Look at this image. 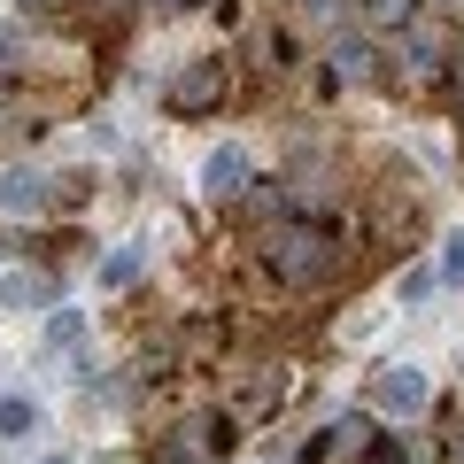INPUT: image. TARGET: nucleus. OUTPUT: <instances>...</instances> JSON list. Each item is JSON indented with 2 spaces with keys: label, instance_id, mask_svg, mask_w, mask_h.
Instances as JSON below:
<instances>
[{
  "label": "nucleus",
  "instance_id": "nucleus-1",
  "mask_svg": "<svg viewBox=\"0 0 464 464\" xmlns=\"http://www.w3.org/2000/svg\"><path fill=\"white\" fill-rule=\"evenodd\" d=\"M256 256H264V271H271L279 286L317 295V286H333V279L348 271V232L333 225V217H302V209H286V217H271V225H264Z\"/></svg>",
  "mask_w": 464,
  "mask_h": 464
},
{
  "label": "nucleus",
  "instance_id": "nucleus-2",
  "mask_svg": "<svg viewBox=\"0 0 464 464\" xmlns=\"http://www.w3.org/2000/svg\"><path fill=\"white\" fill-rule=\"evenodd\" d=\"M232 449H240V418L232 411H194L148 449V464H225Z\"/></svg>",
  "mask_w": 464,
  "mask_h": 464
},
{
  "label": "nucleus",
  "instance_id": "nucleus-3",
  "mask_svg": "<svg viewBox=\"0 0 464 464\" xmlns=\"http://www.w3.org/2000/svg\"><path fill=\"white\" fill-rule=\"evenodd\" d=\"M225 101H232V70L217 63V54L186 63L179 78L163 85V109H170V116H209V109H225Z\"/></svg>",
  "mask_w": 464,
  "mask_h": 464
},
{
  "label": "nucleus",
  "instance_id": "nucleus-4",
  "mask_svg": "<svg viewBox=\"0 0 464 464\" xmlns=\"http://www.w3.org/2000/svg\"><path fill=\"white\" fill-rule=\"evenodd\" d=\"M248 186H256L248 148H217L209 163H201V194H209V201H248Z\"/></svg>",
  "mask_w": 464,
  "mask_h": 464
},
{
  "label": "nucleus",
  "instance_id": "nucleus-5",
  "mask_svg": "<svg viewBox=\"0 0 464 464\" xmlns=\"http://www.w3.org/2000/svg\"><path fill=\"white\" fill-rule=\"evenodd\" d=\"M372 402H380V411H426L433 387H426V372H418V364H387L380 380H372Z\"/></svg>",
  "mask_w": 464,
  "mask_h": 464
},
{
  "label": "nucleus",
  "instance_id": "nucleus-6",
  "mask_svg": "<svg viewBox=\"0 0 464 464\" xmlns=\"http://www.w3.org/2000/svg\"><path fill=\"white\" fill-rule=\"evenodd\" d=\"M54 201V179L39 170H0V217H47Z\"/></svg>",
  "mask_w": 464,
  "mask_h": 464
},
{
  "label": "nucleus",
  "instance_id": "nucleus-7",
  "mask_svg": "<svg viewBox=\"0 0 464 464\" xmlns=\"http://www.w3.org/2000/svg\"><path fill=\"white\" fill-rule=\"evenodd\" d=\"M325 78H333V85H364V78H372V47H364V39L333 47V54H325Z\"/></svg>",
  "mask_w": 464,
  "mask_h": 464
},
{
  "label": "nucleus",
  "instance_id": "nucleus-8",
  "mask_svg": "<svg viewBox=\"0 0 464 464\" xmlns=\"http://www.w3.org/2000/svg\"><path fill=\"white\" fill-rule=\"evenodd\" d=\"M325 433H333V449H341V457H364V449H372V433H380V426H372L364 411H348L341 426H325Z\"/></svg>",
  "mask_w": 464,
  "mask_h": 464
},
{
  "label": "nucleus",
  "instance_id": "nucleus-9",
  "mask_svg": "<svg viewBox=\"0 0 464 464\" xmlns=\"http://www.w3.org/2000/svg\"><path fill=\"white\" fill-rule=\"evenodd\" d=\"M24 433H39V411L24 395H0V441H24Z\"/></svg>",
  "mask_w": 464,
  "mask_h": 464
},
{
  "label": "nucleus",
  "instance_id": "nucleus-10",
  "mask_svg": "<svg viewBox=\"0 0 464 464\" xmlns=\"http://www.w3.org/2000/svg\"><path fill=\"white\" fill-rule=\"evenodd\" d=\"M140 264H148L140 248H116L109 264H101V286H132V279H140Z\"/></svg>",
  "mask_w": 464,
  "mask_h": 464
},
{
  "label": "nucleus",
  "instance_id": "nucleus-11",
  "mask_svg": "<svg viewBox=\"0 0 464 464\" xmlns=\"http://www.w3.org/2000/svg\"><path fill=\"white\" fill-rule=\"evenodd\" d=\"M279 395H286V387H279V380H256V387H248V395L232 402V418H264V411H271V402H279Z\"/></svg>",
  "mask_w": 464,
  "mask_h": 464
},
{
  "label": "nucleus",
  "instance_id": "nucleus-12",
  "mask_svg": "<svg viewBox=\"0 0 464 464\" xmlns=\"http://www.w3.org/2000/svg\"><path fill=\"white\" fill-rule=\"evenodd\" d=\"M441 279L464 286V232H449V240H441Z\"/></svg>",
  "mask_w": 464,
  "mask_h": 464
},
{
  "label": "nucleus",
  "instance_id": "nucleus-13",
  "mask_svg": "<svg viewBox=\"0 0 464 464\" xmlns=\"http://www.w3.org/2000/svg\"><path fill=\"white\" fill-rule=\"evenodd\" d=\"M433 279H441V271H426V264H411V271H402V302H426V295H433Z\"/></svg>",
  "mask_w": 464,
  "mask_h": 464
},
{
  "label": "nucleus",
  "instance_id": "nucleus-14",
  "mask_svg": "<svg viewBox=\"0 0 464 464\" xmlns=\"http://www.w3.org/2000/svg\"><path fill=\"white\" fill-rule=\"evenodd\" d=\"M0 116H16V85H0Z\"/></svg>",
  "mask_w": 464,
  "mask_h": 464
},
{
  "label": "nucleus",
  "instance_id": "nucleus-15",
  "mask_svg": "<svg viewBox=\"0 0 464 464\" xmlns=\"http://www.w3.org/2000/svg\"><path fill=\"white\" fill-rule=\"evenodd\" d=\"M39 8H54V16H63V8H78V0H39Z\"/></svg>",
  "mask_w": 464,
  "mask_h": 464
},
{
  "label": "nucleus",
  "instance_id": "nucleus-16",
  "mask_svg": "<svg viewBox=\"0 0 464 464\" xmlns=\"http://www.w3.org/2000/svg\"><path fill=\"white\" fill-rule=\"evenodd\" d=\"M155 8H201V0H155Z\"/></svg>",
  "mask_w": 464,
  "mask_h": 464
},
{
  "label": "nucleus",
  "instance_id": "nucleus-17",
  "mask_svg": "<svg viewBox=\"0 0 464 464\" xmlns=\"http://www.w3.org/2000/svg\"><path fill=\"white\" fill-rule=\"evenodd\" d=\"M39 464H70V457H39Z\"/></svg>",
  "mask_w": 464,
  "mask_h": 464
}]
</instances>
